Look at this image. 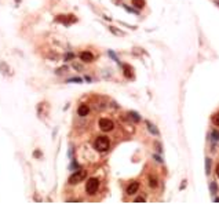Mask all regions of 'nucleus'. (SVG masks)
Wrapping results in <instances>:
<instances>
[{
	"label": "nucleus",
	"instance_id": "1",
	"mask_svg": "<svg viewBox=\"0 0 219 204\" xmlns=\"http://www.w3.org/2000/svg\"><path fill=\"white\" fill-rule=\"evenodd\" d=\"M95 149L98 150V152H106L109 146H110V141H109V138L105 135H101L98 136L97 139H95V143H94Z\"/></svg>",
	"mask_w": 219,
	"mask_h": 204
},
{
	"label": "nucleus",
	"instance_id": "2",
	"mask_svg": "<svg viewBox=\"0 0 219 204\" xmlns=\"http://www.w3.org/2000/svg\"><path fill=\"white\" fill-rule=\"evenodd\" d=\"M86 177H87V171H84V170H79V171L73 173L70 177H69V184H70V185H76V184L82 182Z\"/></svg>",
	"mask_w": 219,
	"mask_h": 204
},
{
	"label": "nucleus",
	"instance_id": "3",
	"mask_svg": "<svg viewBox=\"0 0 219 204\" xmlns=\"http://www.w3.org/2000/svg\"><path fill=\"white\" fill-rule=\"evenodd\" d=\"M98 188H99V181L97 179V178H90L87 181V184H86V192L88 194H95L97 190H98Z\"/></svg>",
	"mask_w": 219,
	"mask_h": 204
},
{
	"label": "nucleus",
	"instance_id": "4",
	"mask_svg": "<svg viewBox=\"0 0 219 204\" xmlns=\"http://www.w3.org/2000/svg\"><path fill=\"white\" fill-rule=\"evenodd\" d=\"M98 126H99V128L102 131H112L114 128V123H113L112 120H109V119H101L99 121H98Z\"/></svg>",
	"mask_w": 219,
	"mask_h": 204
},
{
	"label": "nucleus",
	"instance_id": "5",
	"mask_svg": "<svg viewBox=\"0 0 219 204\" xmlns=\"http://www.w3.org/2000/svg\"><path fill=\"white\" fill-rule=\"evenodd\" d=\"M55 21L62 22V24H65V25H69V24H72V22H75L76 18L73 15H58L55 18Z\"/></svg>",
	"mask_w": 219,
	"mask_h": 204
},
{
	"label": "nucleus",
	"instance_id": "6",
	"mask_svg": "<svg viewBox=\"0 0 219 204\" xmlns=\"http://www.w3.org/2000/svg\"><path fill=\"white\" fill-rule=\"evenodd\" d=\"M80 59L83 62H91L94 59V55L90 53V51H83L82 54H80Z\"/></svg>",
	"mask_w": 219,
	"mask_h": 204
},
{
	"label": "nucleus",
	"instance_id": "7",
	"mask_svg": "<svg viewBox=\"0 0 219 204\" xmlns=\"http://www.w3.org/2000/svg\"><path fill=\"white\" fill-rule=\"evenodd\" d=\"M138 189H139V184L138 182H131L128 188H127V194H134V193L138 192Z\"/></svg>",
	"mask_w": 219,
	"mask_h": 204
},
{
	"label": "nucleus",
	"instance_id": "8",
	"mask_svg": "<svg viewBox=\"0 0 219 204\" xmlns=\"http://www.w3.org/2000/svg\"><path fill=\"white\" fill-rule=\"evenodd\" d=\"M77 113H79V116L84 117V116H87L88 113H90V108L87 105H80L79 109H77Z\"/></svg>",
	"mask_w": 219,
	"mask_h": 204
},
{
	"label": "nucleus",
	"instance_id": "9",
	"mask_svg": "<svg viewBox=\"0 0 219 204\" xmlns=\"http://www.w3.org/2000/svg\"><path fill=\"white\" fill-rule=\"evenodd\" d=\"M123 69H124V74H125V77H128V79H132L134 77V73H132V69L130 65H124L123 66Z\"/></svg>",
	"mask_w": 219,
	"mask_h": 204
},
{
	"label": "nucleus",
	"instance_id": "10",
	"mask_svg": "<svg viewBox=\"0 0 219 204\" xmlns=\"http://www.w3.org/2000/svg\"><path fill=\"white\" fill-rule=\"evenodd\" d=\"M146 126H148V130L150 131L152 134H154V135H158V130H157V128L150 123V121H146Z\"/></svg>",
	"mask_w": 219,
	"mask_h": 204
},
{
	"label": "nucleus",
	"instance_id": "11",
	"mask_svg": "<svg viewBox=\"0 0 219 204\" xmlns=\"http://www.w3.org/2000/svg\"><path fill=\"white\" fill-rule=\"evenodd\" d=\"M132 6H135L137 8H144L145 0H132Z\"/></svg>",
	"mask_w": 219,
	"mask_h": 204
},
{
	"label": "nucleus",
	"instance_id": "12",
	"mask_svg": "<svg viewBox=\"0 0 219 204\" xmlns=\"http://www.w3.org/2000/svg\"><path fill=\"white\" fill-rule=\"evenodd\" d=\"M205 173H207V175L211 173V159H209V157L205 159Z\"/></svg>",
	"mask_w": 219,
	"mask_h": 204
},
{
	"label": "nucleus",
	"instance_id": "13",
	"mask_svg": "<svg viewBox=\"0 0 219 204\" xmlns=\"http://www.w3.org/2000/svg\"><path fill=\"white\" fill-rule=\"evenodd\" d=\"M128 116H130L132 120H135V121H139V120H141V117H139V115H138L137 112H130Z\"/></svg>",
	"mask_w": 219,
	"mask_h": 204
},
{
	"label": "nucleus",
	"instance_id": "14",
	"mask_svg": "<svg viewBox=\"0 0 219 204\" xmlns=\"http://www.w3.org/2000/svg\"><path fill=\"white\" fill-rule=\"evenodd\" d=\"M212 123L215 124V126H218V127H219V112H218V113H215V115L212 116Z\"/></svg>",
	"mask_w": 219,
	"mask_h": 204
},
{
	"label": "nucleus",
	"instance_id": "15",
	"mask_svg": "<svg viewBox=\"0 0 219 204\" xmlns=\"http://www.w3.org/2000/svg\"><path fill=\"white\" fill-rule=\"evenodd\" d=\"M149 185H150V188H157V179H154L153 177H150V178H149Z\"/></svg>",
	"mask_w": 219,
	"mask_h": 204
},
{
	"label": "nucleus",
	"instance_id": "16",
	"mask_svg": "<svg viewBox=\"0 0 219 204\" xmlns=\"http://www.w3.org/2000/svg\"><path fill=\"white\" fill-rule=\"evenodd\" d=\"M211 190H212V194L216 193V185H215V182H211Z\"/></svg>",
	"mask_w": 219,
	"mask_h": 204
},
{
	"label": "nucleus",
	"instance_id": "17",
	"mask_svg": "<svg viewBox=\"0 0 219 204\" xmlns=\"http://www.w3.org/2000/svg\"><path fill=\"white\" fill-rule=\"evenodd\" d=\"M68 81H76V83H82V79H80V77H73V79H69Z\"/></svg>",
	"mask_w": 219,
	"mask_h": 204
},
{
	"label": "nucleus",
	"instance_id": "18",
	"mask_svg": "<svg viewBox=\"0 0 219 204\" xmlns=\"http://www.w3.org/2000/svg\"><path fill=\"white\" fill-rule=\"evenodd\" d=\"M212 135H214V139H215V141H218V139H219V132H218V131H214Z\"/></svg>",
	"mask_w": 219,
	"mask_h": 204
},
{
	"label": "nucleus",
	"instance_id": "19",
	"mask_svg": "<svg viewBox=\"0 0 219 204\" xmlns=\"http://www.w3.org/2000/svg\"><path fill=\"white\" fill-rule=\"evenodd\" d=\"M73 54H70V53H69V54H66V55H65V61H68V59H72V58H73Z\"/></svg>",
	"mask_w": 219,
	"mask_h": 204
},
{
	"label": "nucleus",
	"instance_id": "20",
	"mask_svg": "<svg viewBox=\"0 0 219 204\" xmlns=\"http://www.w3.org/2000/svg\"><path fill=\"white\" fill-rule=\"evenodd\" d=\"M110 32H113V33H116V35H121V32H119V31H117V29H116V28H113V26H112V28H110Z\"/></svg>",
	"mask_w": 219,
	"mask_h": 204
},
{
	"label": "nucleus",
	"instance_id": "21",
	"mask_svg": "<svg viewBox=\"0 0 219 204\" xmlns=\"http://www.w3.org/2000/svg\"><path fill=\"white\" fill-rule=\"evenodd\" d=\"M66 69H68V68H66V66H63V68H59V69H58V70H56V73H58V74H61V73H62V72H63V70H66Z\"/></svg>",
	"mask_w": 219,
	"mask_h": 204
},
{
	"label": "nucleus",
	"instance_id": "22",
	"mask_svg": "<svg viewBox=\"0 0 219 204\" xmlns=\"http://www.w3.org/2000/svg\"><path fill=\"white\" fill-rule=\"evenodd\" d=\"M33 155H35V157H37V159H39V157H41V152H40V150H36Z\"/></svg>",
	"mask_w": 219,
	"mask_h": 204
},
{
	"label": "nucleus",
	"instance_id": "23",
	"mask_svg": "<svg viewBox=\"0 0 219 204\" xmlns=\"http://www.w3.org/2000/svg\"><path fill=\"white\" fill-rule=\"evenodd\" d=\"M135 201H145V197H135Z\"/></svg>",
	"mask_w": 219,
	"mask_h": 204
},
{
	"label": "nucleus",
	"instance_id": "24",
	"mask_svg": "<svg viewBox=\"0 0 219 204\" xmlns=\"http://www.w3.org/2000/svg\"><path fill=\"white\" fill-rule=\"evenodd\" d=\"M154 159H156V160L158 161V163H161V161H163V160H161V157H160V156H156V155H154Z\"/></svg>",
	"mask_w": 219,
	"mask_h": 204
},
{
	"label": "nucleus",
	"instance_id": "25",
	"mask_svg": "<svg viewBox=\"0 0 219 204\" xmlns=\"http://www.w3.org/2000/svg\"><path fill=\"white\" fill-rule=\"evenodd\" d=\"M216 175L219 177V164H218V167H216Z\"/></svg>",
	"mask_w": 219,
	"mask_h": 204
},
{
	"label": "nucleus",
	"instance_id": "26",
	"mask_svg": "<svg viewBox=\"0 0 219 204\" xmlns=\"http://www.w3.org/2000/svg\"><path fill=\"white\" fill-rule=\"evenodd\" d=\"M15 1H17V3H19V0H15Z\"/></svg>",
	"mask_w": 219,
	"mask_h": 204
}]
</instances>
